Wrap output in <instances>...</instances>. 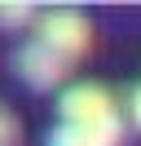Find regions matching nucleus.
<instances>
[{"label": "nucleus", "mask_w": 141, "mask_h": 146, "mask_svg": "<svg viewBox=\"0 0 141 146\" xmlns=\"http://www.w3.org/2000/svg\"><path fill=\"white\" fill-rule=\"evenodd\" d=\"M35 40H40L44 49H53L57 58L75 62V58H84L88 44H93V22L79 9H49V13L35 18Z\"/></svg>", "instance_id": "f257e3e1"}, {"label": "nucleus", "mask_w": 141, "mask_h": 146, "mask_svg": "<svg viewBox=\"0 0 141 146\" xmlns=\"http://www.w3.org/2000/svg\"><path fill=\"white\" fill-rule=\"evenodd\" d=\"M57 115L62 124H106L119 119V102L106 84H70L57 98Z\"/></svg>", "instance_id": "f03ea898"}, {"label": "nucleus", "mask_w": 141, "mask_h": 146, "mask_svg": "<svg viewBox=\"0 0 141 146\" xmlns=\"http://www.w3.org/2000/svg\"><path fill=\"white\" fill-rule=\"evenodd\" d=\"M70 62L66 58H57L53 49H44L40 40H31V44L18 49V75H22L31 89H57L62 80H66Z\"/></svg>", "instance_id": "7ed1b4c3"}, {"label": "nucleus", "mask_w": 141, "mask_h": 146, "mask_svg": "<svg viewBox=\"0 0 141 146\" xmlns=\"http://www.w3.org/2000/svg\"><path fill=\"white\" fill-rule=\"evenodd\" d=\"M119 142H123V119H106V124H62L49 137V146H119Z\"/></svg>", "instance_id": "20e7f679"}, {"label": "nucleus", "mask_w": 141, "mask_h": 146, "mask_svg": "<svg viewBox=\"0 0 141 146\" xmlns=\"http://www.w3.org/2000/svg\"><path fill=\"white\" fill-rule=\"evenodd\" d=\"M35 22V9L22 5V0H5L0 5V27H31Z\"/></svg>", "instance_id": "39448f33"}, {"label": "nucleus", "mask_w": 141, "mask_h": 146, "mask_svg": "<svg viewBox=\"0 0 141 146\" xmlns=\"http://www.w3.org/2000/svg\"><path fill=\"white\" fill-rule=\"evenodd\" d=\"M22 142V124H18V115L0 102V146H18Z\"/></svg>", "instance_id": "423d86ee"}, {"label": "nucleus", "mask_w": 141, "mask_h": 146, "mask_svg": "<svg viewBox=\"0 0 141 146\" xmlns=\"http://www.w3.org/2000/svg\"><path fill=\"white\" fill-rule=\"evenodd\" d=\"M128 115H132V124L141 128V84L132 89V98H128Z\"/></svg>", "instance_id": "0eeeda50"}]
</instances>
